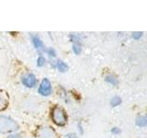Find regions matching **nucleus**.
Here are the masks:
<instances>
[{
	"label": "nucleus",
	"instance_id": "1",
	"mask_svg": "<svg viewBox=\"0 0 147 138\" xmlns=\"http://www.w3.org/2000/svg\"><path fill=\"white\" fill-rule=\"evenodd\" d=\"M20 124L16 120L7 116V115L0 114V135H11L20 131Z\"/></svg>",
	"mask_w": 147,
	"mask_h": 138
},
{
	"label": "nucleus",
	"instance_id": "2",
	"mask_svg": "<svg viewBox=\"0 0 147 138\" xmlns=\"http://www.w3.org/2000/svg\"><path fill=\"white\" fill-rule=\"evenodd\" d=\"M52 122L58 127H63L67 124L68 116L66 110L60 106H54L51 110Z\"/></svg>",
	"mask_w": 147,
	"mask_h": 138
},
{
	"label": "nucleus",
	"instance_id": "3",
	"mask_svg": "<svg viewBox=\"0 0 147 138\" xmlns=\"http://www.w3.org/2000/svg\"><path fill=\"white\" fill-rule=\"evenodd\" d=\"M72 45V51L76 55H79L83 50V43H84L85 36L81 33H70L68 36Z\"/></svg>",
	"mask_w": 147,
	"mask_h": 138
},
{
	"label": "nucleus",
	"instance_id": "4",
	"mask_svg": "<svg viewBox=\"0 0 147 138\" xmlns=\"http://www.w3.org/2000/svg\"><path fill=\"white\" fill-rule=\"evenodd\" d=\"M35 135L37 138H59L55 129L49 125H42L36 129Z\"/></svg>",
	"mask_w": 147,
	"mask_h": 138
},
{
	"label": "nucleus",
	"instance_id": "5",
	"mask_svg": "<svg viewBox=\"0 0 147 138\" xmlns=\"http://www.w3.org/2000/svg\"><path fill=\"white\" fill-rule=\"evenodd\" d=\"M53 93V87L52 82L48 78H43L41 82L40 83L38 87V94L42 97H49Z\"/></svg>",
	"mask_w": 147,
	"mask_h": 138
},
{
	"label": "nucleus",
	"instance_id": "6",
	"mask_svg": "<svg viewBox=\"0 0 147 138\" xmlns=\"http://www.w3.org/2000/svg\"><path fill=\"white\" fill-rule=\"evenodd\" d=\"M20 82L25 87L33 89L38 84V79H37V76L33 73H26L21 76Z\"/></svg>",
	"mask_w": 147,
	"mask_h": 138
},
{
	"label": "nucleus",
	"instance_id": "7",
	"mask_svg": "<svg viewBox=\"0 0 147 138\" xmlns=\"http://www.w3.org/2000/svg\"><path fill=\"white\" fill-rule=\"evenodd\" d=\"M30 37L31 44L34 47V49L39 53V54H43L46 47L42 40L40 39V37L38 34H30Z\"/></svg>",
	"mask_w": 147,
	"mask_h": 138
},
{
	"label": "nucleus",
	"instance_id": "8",
	"mask_svg": "<svg viewBox=\"0 0 147 138\" xmlns=\"http://www.w3.org/2000/svg\"><path fill=\"white\" fill-rule=\"evenodd\" d=\"M50 66L60 73H65L69 70V66L62 59H54L50 62Z\"/></svg>",
	"mask_w": 147,
	"mask_h": 138
},
{
	"label": "nucleus",
	"instance_id": "9",
	"mask_svg": "<svg viewBox=\"0 0 147 138\" xmlns=\"http://www.w3.org/2000/svg\"><path fill=\"white\" fill-rule=\"evenodd\" d=\"M104 80L108 85L116 87L119 86V77L117 75H115L113 73H108L107 75H105Z\"/></svg>",
	"mask_w": 147,
	"mask_h": 138
},
{
	"label": "nucleus",
	"instance_id": "10",
	"mask_svg": "<svg viewBox=\"0 0 147 138\" xmlns=\"http://www.w3.org/2000/svg\"><path fill=\"white\" fill-rule=\"evenodd\" d=\"M9 104L8 95L5 91H0V112L5 110Z\"/></svg>",
	"mask_w": 147,
	"mask_h": 138
},
{
	"label": "nucleus",
	"instance_id": "11",
	"mask_svg": "<svg viewBox=\"0 0 147 138\" xmlns=\"http://www.w3.org/2000/svg\"><path fill=\"white\" fill-rule=\"evenodd\" d=\"M135 124L139 128H144L147 125V118L145 114H139L135 119Z\"/></svg>",
	"mask_w": 147,
	"mask_h": 138
},
{
	"label": "nucleus",
	"instance_id": "12",
	"mask_svg": "<svg viewBox=\"0 0 147 138\" xmlns=\"http://www.w3.org/2000/svg\"><path fill=\"white\" fill-rule=\"evenodd\" d=\"M121 103H122V99H121V97L119 96V95L113 96L109 100V105L111 108H117Z\"/></svg>",
	"mask_w": 147,
	"mask_h": 138
},
{
	"label": "nucleus",
	"instance_id": "13",
	"mask_svg": "<svg viewBox=\"0 0 147 138\" xmlns=\"http://www.w3.org/2000/svg\"><path fill=\"white\" fill-rule=\"evenodd\" d=\"M44 53H45L46 55H47V56H48L50 59H52V60L56 59V57H57V52H56V50H55L53 47L45 48L43 54H44Z\"/></svg>",
	"mask_w": 147,
	"mask_h": 138
},
{
	"label": "nucleus",
	"instance_id": "14",
	"mask_svg": "<svg viewBox=\"0 0 147 138\" xmlns=\"http://www.w3.org/2000/svg\"><path fill=\"white\" fill-rule=\"evenodd\" d=\"M47 64V59L44 56V54H39L36 59V66L38 67H43Z\"/></svg>",
	"mask_w": 147,
	"mask_h": 138
},
{
	"label": "nucleus",
	"instance_id": "15",
	"mask_svg": "<svg viewBox=\"0 0 147 138\" xmlns=\"http://www.w3.org/2000/svg\"><path fill=\"white\" fill-rule=\"evenodd\" d=\"M61 89H62V90H63V91L60 92V94H61V98L63 99V101H64L65 103H69V102H70V99H69V97H68V95H67V93H66L67 91L64 90L63 87H61Z\"/></svg>",
	"mask_w": 147,
	"mask_h": 138
},
{
	"label": "nucleus",
	"instance_id": "16",
	"mask_svg": "<svg viewBox=\"0 0 147 138\" xmlns=\"http://www.w3.org/2000/svg\"><path fill=\"white\" fill-rule=\"evenodd\" d=\"M142 36H144V32L142 31H135V32H132L131 38L135 41H139L140 39H142Z\"/></svg>",
	"mask_w": 147,
	"mask_h": 138
},
{
	"label": "nucleus",
	"instance_id": "17",
	"mask_svg": "<svg viewBox=\"0 0 147 138\" xmlns=\"http://www.w3.org/2000/svg\"><path fill=\"white\" fill-rule=\"evenodd\" d=\"M76 129H77V135H84V133H85V129H84V125H83V123L81 122H79L77 123V125H76Z\"/></svg>",
	"mask_w": 147,
	"mask_h": 138
},
{
	"label": "nucleus",
	"instance_id": "18",
	"mask_svg": "<svg viewBox=\"0 0 147 138\" xmlns=\"http://www.w3.org/2000/svg\"><path fill=\"white\" fill-rule=\"evenodd\" d=\"M110 133L113 135H119L121 133V129L118 126H114L110 129Z\"/></svg>",
	"mask_w": 147,
	"mask_h": 138
},
{
	"label": "nucleus",
	"instance_id": "19",
	"mask_svg": "<svg viewBox=\"0 0 147 138\" xmlns=\"http://www.w3.org/2000/svg\"><path fill=\"white\" fill-rule=\"evenodd\" d=\"M63 138H78V135L76 133H68Z\"/></svg>",
	"mask_w": 147,
	"mask_h": 138
},
{
	"label": "nucleus",
	"instance_id": "20",
	"mask_svg": "<svg viewBox=\"0 0 147 138\" xmlns=\"http://www.w3.org/2000/svg\"><path fill=\"white\" fill-rule=\"evenodd\" d=\"M21 138H23V137H21Z\"/></svg>",
	"mask_w": 147,
	"mask_h": 138
}]
</instances>
